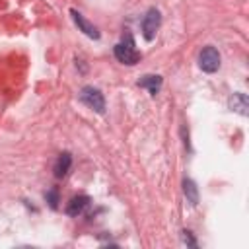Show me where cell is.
Wrapping results in <instances>:
<instances>
[{
    "label": "cell",
    "mask_w": 249,
    "mask_h": 249,
    "mask_svg": "<svg viewBox=\"0 0 249 249\" xmlns=\"http://www.w3.org/2000/svg\"><path fill=\"white\" fill-rule=\"evenodd\" d=\"M70 165H72V156H70L68 152H62V154L58 156L56 163H54V175H56V177H64V175L68 173Z\"/></svg>",
    "instance_id": "obj_8"
},
{
    "label": "cell",
    "mask_w": 249,
    "mask_h": 249,
    "mask_svg": "<svg viewBox=\"0 0 249 249\" xmlns=\"http://www.w3.org/2000/svg\"><path fill=\"white\" fill-rule=\"evenodd\" d=\"M160 23H161V16L156 8H150L142 19V35L146 41H152L160 29Z\"/></svg>",
    "instance_id": "obj_3"
},
{
    "label": "cell",
    "mask_w": 249,
    "mask_h": 249,
    "mask_svg": "<svg viewBox=\"0 0 249 249\" xmlns=\"http://www.w3.org/2000/svg\"><path fill=\"white\" fill-rule=\"evenodd\" d=\"M230 107L241 115H247V95L245 93H233V97L230 99Z\"/></svg>",
    "instance_id": "obj_9"
},
{
    "label": "cell",
    "mask_w": 249,
    "mask_h": 249,
    "mask_svg": "<svg viewBox=\"0 0 249 249\" xmlns=\"http://www.w3.org/2000/svg\"><path fill=\"white\" fill-rule=\"evenodd\" d=\"M89 204V196L88 195H78L74 198H70L68 206H66V214L68 216H78L84 212V208Z\"/></svg>",
    "instance_id": "obj_6"
},
{
    "label": "cell",
    "mask_w": 249,
    "mask_h": 249,
    "mask_svg": "<svg viewBox=\"0 0 249 249\" xmlns=\"http://www.w3.org/2000/svg\"><path fill=\"white\" fill-rule=\"evenodd\" d=\"M181 237H183V243H187V245H191V247H196V241H195V237H193V233L191 231H181Z\"/></svg>",
    "instance_id": "obj_12"
},
{
    "label": "cell",
    "mask_w": 249,
    "mask_h": 249,
    "mask_svg": "<svg viewBox=\"0 0 249 249\" xmlns=\"http://www.w3.org/2000/svg\"><path fill=\"white\" fill-rule=\"evenodd\" d=\"M45 198H47V202H49L51 208H56V206H58V191H56V189H51V191L45 195Z\"/></svg>",
    "instance_id": "obj_11"
},
{
    "label": "cell",
    "mask_w": 249,
    "mask_h": 249,
    "mask_svg": "<svg viewBox=\"0 0 249 249\" xmlns=\"http://www.w3.org/2000/svg\"><path fill=\"white\" fill-rule=\"evenodd\" d=\"M80 101L86 103L89 109H93V111H97V113H103V111H105V97H103V93H101L97 88H93V86H84V88H82V91H80Z\"/></svg>",
    "instance_id": "obj_2"
},
{
    "label": "cell",
    "mask_w": 249,
    "mask_h": 249,
    "mask_svg": "<svg viewBox=\"0 0 249 249\" xmlns=\"http://www.w3.org/2000/svg\"><path fill=\"white\" fill-rule=\"evenodd\" d=\"M183 191H185L187 200L195 206V204L198 202V191H196V185H195L191 179H185V181H183Z\"/></svg>",
    "instance_id": "obj_10"
},
{
    "label": "cell",
    "mask_w": 249,
    "mask_h": 249,
    "mask_svg": "<svg viewBox=\"0 0 249 249\" xmlns=\"http://www.w3.org/2000/svg\"><path fill=\"white\" fill-rule=\"evenodd\" d=\"M198 66L204 72H216L220 68V53L214 47H204L198 54Z\"/></svg>",
    "instance_id": "obj_4"
},
{
    "label": "cell",
    "mask_w": 249,
    "mask_h": 249,
    "mask_svg": "<svg viewBox=\"0 0 249 249\" xmlns=\"http://www.w3.org/2000/svg\"><path fill=\"white\" fill-rule=\"evenodd\" d=\"M138 86H140V88H146L152 95H156V93L160 91V88H161V76H152V74L142 76V78L138 80Z\"/></svg>",
    "instance_id": "obj_7"
},
{
    "label": "cell",
    "mask_w": 249,
    "mask_h": 249,
    "mask_svg": "<svg viewBox=\"0 0 249 249\" xmlns=\"http://www.w3.org/2000/svg\"><path fill=\"white\" fill-rule=\"evenodd\" d=\"M70 16H72V19H74V23L80 27V31H84L88 37H91V39H99V31H97V27L93 25V23H89L78 10H70Z\"/></svg>",
    "instance_id": "obj_5"
},
{
    "label": "cell",
    "mask_w": 249,
    "mask_h": 249,
    "mask_svg": "<svg viewBox=\"0 0 249 249\" xmlns=\"http://www.w3.org/2000/svg\"><path fill=\"white\" fill-rule=\"evenodd\" d=\"M115 56H117L119 62L128 64V66H132V64H136L140 60V54L134 49V41H132L130 35H126L124 41H121V43L115 45Z\"/></svg>",
    "instance_id": "obj_1"
}]
</instances>
